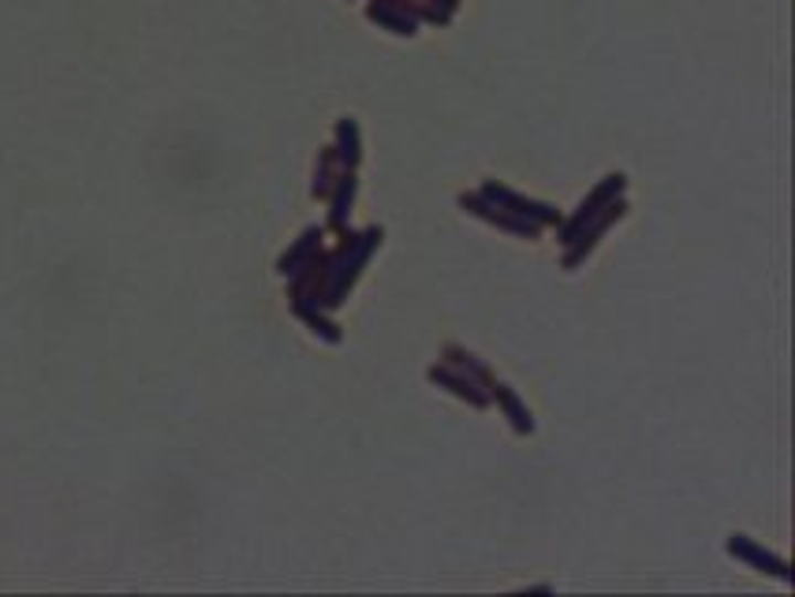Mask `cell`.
I'll use <instances>...</instances> for the list:
<instances>
[{"instance_id": "cell-5", "label": "cell", "mask_w": 795, "mask_h": 597, "mask_svg": "<svg viewBox=\"0 0 795 597\" xmlns=\"http://www.w3.org/2000/svg\"><path fill=\"white\" fill-rule=\"evenodd\" d=\"M459 210H467L470 217H478V221H486L489 228H497V232H508V236H516V239H538L542 236V224H534V221H527V217H516V213H508V210H500V205H494L489 199H483L478 191H464L456 199Z\"/></svg>"}, {"instance_id": "cell-2", "label": "cell", "mask_w": 795, "mask_h": 597, "mask_svg": "<svg viewBox=\"0 0 795 597\" xmlns=\"http://www.w3.org/2000/svg\"><path fill=\"white\" fill-rule=\"evenodd\" d=\"M627 210H632L627 194H621V199H616V202H608L605 210L597 213V217H591V221L583 224V228L575 232V239L564 247L561 266H564V269H579V266H583V262L597 250V243H602V239L608 236V228H613L616 221H624V217H627Z\"/></svg>"}, {"instance_id": "cell-3", "label": "cell", "mask_w": 795, "mask_h": 597, "mask_svg": "<svg viewBox=\"0 0 795 597\" xmlns=\"http://www.w3.org/2000/svg\"><path fill=\"white\" fill-rule=\"evenodd\" d=\"M478 194H483V199H489L494 205H500V210L516 213V217H527V221L542 224V228H556V224L564 221V217H561V210H556L553 202L530 199V194L516 191V188H508V183H500V180H486L483 188H478Z\"/></svg>"}, {"instance_id": "cell-6", "label": "cell", "mask_w": 795, "mask_h": 597, "mask_svg": "<svg viewBox=\"0 0 795 597\" xmlns=\"http://www.w3.org/2000/svg\"><path fill=\"white\" fill-rule=\"evenodd\" d=\"M724 553L735 556L740 564H748L754 567V572H762V575H773V579H781L784 586H792L795 583V572H792V564L784 561V556H777L773 550H765V545L754 542L751 534H729L724 537Z\"/></svg>"}, {"instance_id": "cell-8", "label": "cell", "mask_w": 795, "mask_h": 597, "mask_svg": "<svg viewBox=\"0 0 795 597\" xmlns=\"http://www.w3.org/2000/svg\"><path fill=\"white\" fill-rule=\"evenodd\" d=\"M426 381L437 388H445L448 396H456L459 404L475 407V411H486L489 407V393L478 381H470L467 374H459L456 366H448V362H434V366L426 370Z\"/></svg>"}, {"instance_id": "cell-10", "label": "cell", "mask_w": 795, "mask_h": 597, "mask_svg": "<svg viewBox=\"0 0 795 597\" xmlns=\"http://www.w3.org/2000/svg\"><path fill=\"white\" fill-rule=\"evenodd\" d=\"M332 153H337L340 169L348 172H359L362 164V131H359V120L356 116H340L337 124H332Z\"/></svg>"}, {"instance_id": "cell-15", "label": "cell", "mask_w": 795, "mask_h": 597, "mask_svg": "<svg viewBox=\"0 0 795 597\" xmlns=\"http://www.w3.org/2000/svg\"><path fill=\"white\" fill-rule=\"evenodd\" d=\"M340 161H337V153H332V146H326V150L318 153V161H314V180H310V199H318V202H326L329 199V191H332V183H337V175H340Z\"/></svg>"}, {"instance_id": "cell-13", "label": "cell", "mask_w": 795, "mask_h": 597, "mask_svg": "<svg viewBox=\"0 0 795 597\" xmlns=\"http://www.w3.org/2000/svg\"><path fill=\"white\" fill-rule=\"evenodd\" d=\"M367 19L370 23H378L381 31L396 34V38H415L418 26H422L407 12H400V8H392V4H381V0H367Z\"/></svg>"}, {"instance_id": "cell-9", "label": "cell", "mask_w": 795, "mask_h": 597, "mask_svg": "<svg viewBox=\"0 0 795 597\" xmlns=\"http://www.w3.org/2000/svg\"><path fill=\"white\" fill-rule=\"evenodd\" d=\"M356 194H359V172H348L343 169L337 175V183H332V191H329V221H326V228L329 232H348V221H351V205H356Z\"/></svg>"}, {"instance_id": "cell-12", "label": "cell", "mask_w": 795, "mask_h": 597, "mask_svg": "<svg viewBox=\"0 0 795 597\" xmlns=\"http://www.w3.org/2000/svg\"><path fill=\"white\" fill-rule=\"evenodd\" d=\"M292 315H296L318 340H326V344H332V348L343 344V329H340V321L329 315V310L310 307V302H292Z\"/></svg>"}, {"instance_id": "cell-4", "label": "cell", "mask_w": 795, "mask_h": 597, "mask_svg": "<svg viewBox=\"0 0 795 597\" xmlns=\"http://www.w3.org/2000/svg\"><path fill=\"white\" fill-rule=\"evenodd\" d=\"M621 194H627V175H624V172H608V175H602V180H597L594 188H591V194H586V199L575 205L572 217L556 224V239H561V247H568V243L575 239V232L583 228V224L591 221V217H597V213H602L608 202L621 199Z\"/></svg>"}, {"instance_id": "cell-1", "label": "cell", "mask_w": 795, "mask_h": 597, "mask_svg": "<svg viewBox=\"0 0 795 597\" xmlns=\"http://www.w3.org/2000/svg\"><path fill=\"white\" fill-rule=\"evenodd\" d=\"M381 239H385V228L381 224H370V228L362 232H343L340 247L332 250V269H329V288H326V299H321V310H340L348 296L356 291V284L362 277V269L370 266V258L378 254Z\"/></svg>"}, {"instance_id": "cell-11", "label": "cell", "mask_w": 795, "mask_h": 597, "mask_svg": "<svg viewBox=\"0 0 795 597\" xmlns=\"http://www.w3.org/2000/svg\"><path fill=\"white\" fill-rule=\"evenodd\" d=\"M321 239H326V228H321V224H310V228H303V236L277 258V273H280V277H292L296 269L307 266L314 254L321 250Z\"/></svg>"}, {"instance_id": "cell-14", "label": "cell", "mask_w": 795, "mask_h": 597, "mask_svg": "<svg viewBox=\"0 0 795 597\" xmlns=\"http://www.w3.org/2000/svg\"><path fill=\"white\" fill-rule=\"evenodd\" d=\"M441 362H448V366H456L459 374H467L470 381H478V385H489V381H494V374H489V366L483 359L475 355V351L470 348H464V344H445L441 348Z\"/></svg>"}, {"instance_id": "cell-7", "label": "cell", "mask_w": 795, "mask_h": 597, "mask_svg": "<svg viewBox=\"0 0 795 597\" xmlns=\"http://www.w3.org/2000/svg\"><path fill=\"white\" fill-rule=\"evenodd\" d=\"M486 393H489V407H497L500 415L508 418V426H512V434L516 437H530L538 429V423H534V411L527 407V399L516 393L512 385H508V381H489L486 385Z\"/></svg>"}]
</instances>
